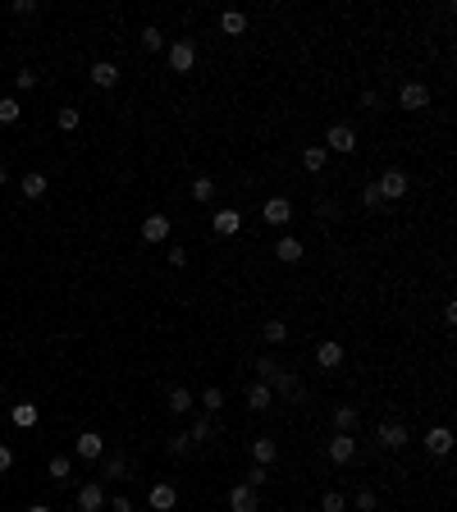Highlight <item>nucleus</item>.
Listing matches in <instances>:
<instances>
[{
	"instance_id": "nucleus-45",
	"label": "nucleus",
	"mask_w": 457,
	"mask_h": 512,
	"mask_svg": "<svg viewBox=\"0 0 457 512\" xmlns=\"http://www.w3.org/2000/svg\"><path fill=\"white\" fill-rule=\"evenodd\" d=\"M10 467H14V453H10L5 444H0V471H10Z\"/></svg>"
},
{
	"instance_id": "nucleus-25",
	"label": "nucleus",
	"mask_w": 457,
	"mask_h": 512,
	"mask_svg": "<svg viewBox=\"0 0 457 512\" xmlns=\"http://www.w3.org/2000/svg\"><path fill=\"white\" fill-rule=\"evenodd\" d=\"M334 425H338V435H352V425H357V407L343 403V407L334 412Z\"/></svg>"
},
{
	"instance_id": "nucleus-41",
	"label": "nucleus",
	"mask_w": 457,
	"mask_h": 512,
	"mask_svg": "<svg viewBox=\"0 0 457 512\" xmlns=\"http://www.w3.org/2000/svg\"><path fill=\"white\" fill-rule=\"evenodd\" d=\"M188 448H192V439H188V435H174V439H169V453H188Z\"/></svg>"
},
{
	"instance_id": "nucleus-1",
	"label": "nucleus",
	"mask_w": 457,
	"mask_h": 512,
	"mask_svg": "<svg viewBox=\"0 0 457 512\" xmlns=\"http://www.w3.org/2000/svg\"><path fill=\"white\" fill-rule=\"evenodd\" d=\"M325 151L352 156V151H357V133H352L348 124H334V129H329V138H325Z\"/></svg>"
},
{
	"instance_id": "nucleus-6",
	"label": "nucleus",
	"mask_w": 457,
	"mask_h": 512,
	"mask_svg": "<svg viewBox=\"0 0 457 512\" xmlns=\"http://www.w3.org/2000/svg\"><path fill=\"white\" fill-rule=\"evenodd\" d=\"M78 508H83V512H101V508H106V490H101V480H88V485L78 490Z\"/></svg>"
},
{
	"instance_id": "nucleus-12",
	"label": "nucleus",
	"mask_w": 457,
	"mask_h": 512,
	"mask_svg": "<svg viewBox=\"0 0 457 512\" xmlns=\"http://www.w3.org/2000/svg\"><path fill=\"white\" fill-rule=\"evenodd\" d=\"M142 238H147V242H165V238H169V215H147V220H142Z\"/></svg>"
},
{
	"instance_id": "nucleus-20",
	"label": "nucleus",
	"mask_w": 457,
	"mask_h": 512,
	"mask_svg": "<svg viewBox=\"0 0 457 512\" xmlns=\"http://www.w3.org/2000/svg\"><path fill=\"white\" fill-rule=\"evenodd\" d=\"M270 393H279V398H302V380H297V375H279V380L270 384Z\"/></svg>"
},
{
	"instance_id": "nucleus-3",
	"label": "nucleus",
	"mask_w": 457,
	"mask_h": 512,
	"mask_svg": "<svg viewBox=\"0 0 457 512\" xmlns=\"http://www.w3.org/2000/svg\"><path fill=\"white\" fill-rule=\"evenodd\" d=\"M147 503H151L156 512H169V508L178 503V490L169 485V480H156V485H151V494H147Z\"/></svg>"
},
{
	"instance_id": "nucleus-32",
	"label": "nucleus",
	"mask_w": 457,
	"mask_h": 512,
	"mask_svg": "<svg viewBox=\"0 0 457 512\" xmlns=\"http://www.w3.org/2000/svg\"><path fill=\"white\" fill-rule=\"evenodd\" d=\"M210 197H215V183H210V179H197V183H192V201H201V206H206Z\"/></svg>"
},
{
	"instance_id": "nucleus-14",
	"label": "nucleus",
	"mask_w": 457,
	"mask_h": 512,
	"mask_svg": "<svg viewBox=\"0 0 457 512\" xmlns=\"http://www.w3.org/2000/svg\"><path fill=\"white\" fill-rule=\"evenodd\" d=\"M316 361L325 366V371H338V366H343V343H320V348H316Z\"/></svg>"
},
{
	"instance_id": "nucleus-39",
	"label": "nucleus",
	"mask_w": 457,
	"mask_h": 512,
	"mask_svg": "<svg viewBox=\"0 0 457 512\" xmlns=\"http://www.w3.org/2000/svg\"><path fill=\"white\" fill-rule=\"evenodd\" d=\"M361 201H366V206L375 210V206L384 201V197H380V188H375V183H366V188H361Z\"/></svg>"
},
{
	"instance_id": "nucleus-43",
	"label": "nucleus",
	"mask_w": 457,
	"mask_h": 512,
	"mask_svg": "<svg viewBox=\"0 0 457 512\" xmlns=\"http://www.w3.org/2000/svg\"><path fill=\"white\" fill-rule=\"evenodd\" d=\"M357 508L370 512V508H375V494H370V490H357Z\"/></svg>"
},
{
	"instance_id": "nucleus-42",
	"label": "nucleus",
	"mask_w": 457,
	"mask_h": 512,
	"mask_svg": "<svg viewBox=\"0 0 457 512\" xmlns=\"http://www.w3.org/2000/svg\"><path fill=\"white\" fill-rule=\"evenodd\" d=\"M110 508H115V512H133V499H128V494H115V499H110Z\"/></svg>"
},
{
	"instance_id": "nucleus-29",
	"label": "nucleus",
	"mask_w": 457,
	"mask_h": 512,
	"mask_svg": "<svg viewBox=\"0 0 457 512\" xmlns=\"http://www.w3.org/2000/svg\"><path fill=\"white\" fill-rule=\"evenodd\" d=\"M106 476H115V480H128V458H124V453L106 458Z\"/></svg>"
},
{
	"instance_id": "nucleus-15",
	"label": "nucleus",
	"mask_w": 457,
	"mask_h": 512,
	"mask_svg": "<svg viewBox=\"0 0 457 512\" xmlns=\"http://www.w3.org/2000/svg\"><path fill=\"white\" fill-rule=\"evenodd\" d=\"M251 458H256V467H270L279 458V444L274 439H251Z\"/></svg>"
},
{
	"instance_id": "nucleus-33",
	"label": "nucleus",
	"mask_w": 457,
	"mask_h": 512,
	"mask_svg": "<svg viewBox=\"0 0 457 512\" xmlns=\"http://www.w3.org/2000/svg\"><path fill=\"white\" fill-rule=\"evenodd\" d=\"M192 407V393L188 389H169V412H188Z\"/></svg>"
},
{
	"instance_id": "nucleus-28",
	"label": "nucleus",
	"mask_w": 457,
	"mask_h": 512,
	"mask_svg": "<svg viewBox=\"0 0 457 512\" xmlns=\"http://www.w3.org/2000/svg\"><path fill=\"white\" fill-rule=\"evenodd\" d=\"M283 338H288V325H283V320H265V343H270V348H279Z\"/></svg>"
},
{
	"instance_id": "nucleus-38",
	"label": "nucleus",
	"mask_w": 457,
	"mask_h": 512,
	"mask_svg": "<svg viewBox=\"0 0 457 512\" xmlns=\"http://www.w3.org/2000/svg\"><path fill=\"white\" fill-rule=\"evenodd\" d=\"M14 88H19V92H33L37 88V74H33V69H19V74H14Z\"/></svg>"
},
{
	"instance_id": "nucleus-10",
	"label": "nucleus",
	"mask_w": 457,
	"mask_h": 512,
	"mask_svg": "<svg viewBox=\"0 0 457 512\" xmlns=\"http://www.w3.org/2000/svg\"><path fill=\"white\" fill-rule=\"evenodd\" d=\"M210 229L215 233H224V238H233V233L242 229V215L233 206H224V210H215V220H210Z\"/></svg>"
},
{
	"instance_id": "nucleus-27",
	"label": "nucleus",
	"mask_w": 457,
	"mask_h": 512,
	"mask_svg": "<svg viewBox=\"0 0 457 512\" xmlns=\"http://www.w3.org/2000/svg\"><path fill=\"white\" fill-rule=\"evenodd\" d=\"M256 375H261V384H274V380H279V361H274V357H261V361H256Z\"/></svg>"
},
{
	"instance_id": "nucleus-18",
	"label": "nucleus",
	"mask_w": 457,
	"mask_h": 512,
	"mask_svg": "<svg viewBox=\"0 0 457 512\" xmlns=\"http://www.w3.org/2000/svg\"><path fill=\"white\" fill-rule=\"evenodd\" d=\"M380 444H384V448H403V444H407V430H403L398 421H384V425H380Z\"/></svg>"
},
{
	"instance_id": "nucleus-9",
	"label": "nucleus",
	"mask_w": 457,
	"mask_h": 512,
	"mask_svg": "<svg viewBox=\"0 0 457 512\" xmlns=\"http://www.w3.org/2000/svg\"><path fill=\"white\" fill-rule=\"evenodd\" d=\"M352 458H357V439H352V435H334V439H329V462L343 467V462H352Z\"/></svg>"
},
{
	"instance_id": "nucleus-44",
	"label": "nucleus",
	"mask_w": 457,
	"mask_h": 512,
	"mask_svg": "<svg viewBox=\"0 0 457 512\" xmlns=\"http://www.w3.org/2000/svg\"><path fill=\"white\" fill-rule=\"evenodd\" d=\"M14 14H37V0H14Z\"/></svg>"
},
{
	"instance_id": "nucleus-36",
	"label": "nucleus",
	"mask_w": 457,
	"mask_h": 512,
	"mask_svg": "<svg viewBox=\"0 0 457 512\" xmlns=\"http://www.w3.org/2000/svg\"><path fill=\"white\" fill-rule=\"evenodd\" d=\"M201 407H206V412H219V407H224V389H206L201 393Z\"/></svg>"
},
{
	"instance_id": "nucleus-40",
	"label": "nucleus",
	"mask_w": 457,
	"mask_h": 512,
	"mask_svg": "<svg viewBox=\"0 0 457 512\" xmlns=\"http://www.w3.org/2000/svg\"><path fill=\"white\" fill-rule=\"evenodd\" d=\"M265 480H270V471H265V467H251L247 471V485H251V490H261Z\"/></svg>"
},
{
	"instance_id": "nucleus-46",
	"label": "nucleus",
	"mask_w": 457,
	"mask_h": 512,
	"mask_svg": "<svg viewBox=\"0 0 457 512\" xmlns=\"http://www.w3.org/2000/svg\"><path fill=\"white\" fill-rule=\"evenodd\" d=\"M28 512H51V508H46V503H37V508H28Z\"/></svg>"
},
{
	"instance_id": "nucleus-19",
	"label": "nucleus",
	"mask_w": 457,
	"mask_h": 512,
	"mask_svg": "<svg viewBox=\"0 0 457 512\" xmlns=\"http://www.w3.org/2000/svg\"><path fill=\"white\" fill-rule=\"evenodd\" d=\"M270 398H274L270 384H261V380H256V384L247 389V407H251V412H265V407H270Z\"/></svg>"
},
{
	"instance_id": "nucleus-21",
	"label": "nucleus",
	"mask_w": 457,
	"mask_h": 512,
	"mask_svg": "<svg viewBox=\"0 0 457 512\" xmlns=\"http://www.w3.org/2000/svg\"><path fill=\"white\" fill-rule=\"evenodd\" d=\"M219 28H224L228 37H238L242 28H247V14H242V10H224V14H219Z\"/></svg>"
},
{
	"instance_id": "nucleus-37",
	"label": "nucleus",
	"mask_w": 457,
	"mask_h": 512,
	"mask_svg": "<svg viewBox=\"0 0 457 512\" xmlns=\"http://www.w3.org/2000/svg\"><path fill=\"white\" fill-rule=\"evenodd\" d=\"M188 439H192V444H201V439H210V416H201V421H192V430H188Z\"/></svg>"
},
{
	"instance_id": "nucleus-48",
	"label": "nucleus",
	"mask_w": 457,
	"mask_h": 512,
	"mask_svg": "<svg viewBox=\"0 0 457 512\" xmlns=\"http://www.w3.org/2000/svg\"><path fill=\"white\" fill-rule=\"evenodd\" d=\"M0 393H5V380H0Z\"/></svg>"
},
{
	"instance_id": "nucleus-7",
	"label": "nucleus",
	"mask_w": 457,
	"mask_h": 512,
	"mask_svg": "<svg viewBox=\"0 0 457 512\" xmlns=\"http://www.w3.org/2000/svg\"><path fill=\"white\" fill-rule=\"evenodd\" d=\"M192 65H197L192 42H174V46H169V69H174V74H188Z\"/></svg>"
},
{
	"instance_id": "nucleus-31",
	"label": "nucleus",
	"mask_w": 457,
	"mask_h": 512,
	"mask_svg": "<svg viewBox=\"0 0 457 512\" xmlns=\"http://www.w3.org/2000/svg\"><path fill=\"white\" fill-rule=\"evenodd\" d=\"M78 119H83V115H78V110H55V124H60V129H65V133H74L78 129Z\"/></svg>"
},
{
	"instance_id": "nucleus-17",
	"label": "nucleus",
	"mask_w": 457,
	"mask_h": 512,
	"mask_svg": "<svg viewBox=\"0 0 457 512\" xmlns=\"http://www.w3.org/2000/svg\"><path fill=\"white\" fill-rule=\"evenodd\" d=\"M92 83H97V88H115V83H119V69L110 65V60H97V65H92Z\"/></svg>"
},
{
	"instance_id": "nucleus-35",
	"label": "nucleus",
	"mask_w": 457,
	"mask_h": 512,
	"mask_svg": "<svg viewBox=\"0 0 457 512\" xmlns=\"http://www.w3.org/2000/svg\"><path fill=\"white\" fill-rule=\"evenodd\" d=\"M142 46H147V51H160L165 33H160V28H142Z\"/></svg>"
},
{
	"instance_id": "nucleus-13",
	"label": "nucleus",
	"mask_w": 457,
	"mask_h": 512,
	"mask_svg": "<svg viewBox=\"0 0 457 512\" xmlns=\"http://www.w3.org/2000/svg\"><path fill=\"white\" fill-rule=\"evenodd\" d=\"M425 448H430V453H439V458H444L448 448H453V430H448V425H435V430H430V435H425Z\"/></svg>"
},
{
	"instance_id": "nucleus-30",
	"label": "nucleus",
	"mask_w": 457,
	"mask_h": 512,
	"mask_svg": "<svg viewBox=\"0 0 457 512\" xmlns=\"http://www.w3.org/2000/svg\"><path fill=\"white\" fill-rule=\"evenodd\" d=\"M19 115H23V110H19V101H14V97H0V124H14Z\"/></svg>"
},
{
	"instance_id": "nucleus-4",
	"label": "nucleus",
	"mask_w": 457,
	"mask_h": 512,
	"mask_svg": "<svg viewBox=\"0 0 457 512\" xmlns=\"http://www.w3.org/2000/svg\"><path fill=\"white\" fill-rule=\"evenodd\" d=\"M375 188H380V197L398 201V197L407 192V174H403V170H384V174H380V183H375Z\"/></svg>"
},
{
	"instance_id": "nucleus-16",
	"label": "nucleus",
	"mask_w": 457,
	"mask_h": 512,
	"mask_svg": "<svg viewBox=\"0 0 457 512\" xmlns=\"http://www.w3.org/2000/svg\"><path fill=\"white\" fill-rule=\"evenodd\" d=\"M10 421H14V425H23V430H33V425L42 421V412H37V403H14Z\"/></svg>"
},
{
	"instance_id": "nucleus-23",
	"label": "nucleus",
	"mask_w": 457,
	"mask_h": 512,
	"mask_svg": "<svg viewBox=\"0 0 457 512\" xmlns=\"http://www.w3.org/2000/svg\"><path fill=\"white\" fill-rule=\"evenodd\" d=\"M302 165L311 170V174H320V170L329 165V151H325V147H306V151H302Z\"/></svg>"
},
{
	"instance_id": "nucleus-26",
	"label": "nucleus",
	"mask_w": 457,
	"mask_h": 512,
	"mask_svg": "<svg viewBox=\"0 0 457 512\" xmlns=\"http://www.w3.org/2000/svg\"><path fill=\"white\" fill-rule=\"evenodd\" d=\"M46 476H51V480H60V485H65V480L74 476V462H69V458H51V462H46Z\"/></svg>"
},
{
	"instance_id": "nucleus-47",
	"label": "nucleus",
	"mask_w": 457,
	"mask_h": 512,
	"mask_svg": "<svg viewBox=\"0 0 457 512\" xmlns=\"http://www.w3.org/2000/svg\"><path fill=\"white\" fill-rule=\"evenodd\" d=\"M5 179H10V170H5V165H0V183H5Z\"/></svg>"
},
{
	"instance_id": "nucleus-5",
	"label": "nucleus",
	"mask_w": 457,
	"mask_h": 512,
	"mask_svg": "<svg viewBox=\"0 0 457 512\" xmlns=\"http://www.w3.org/2000/svg\"><path fill=\"white\" fill-rule=\"evenodd\" d=\"M101 453H106V439H101L97 430H83V435H78V458H83V462H101Z\"/></svg>"
},
{
	"instance_id": "nucleus-34",
	"label": "nucleus",
	"mask_w": 457,
	"mask_h": 512,
	"mask_svg": "<svg viewBox=\"0 0 457 512\" xmlns=\"http://www.w3.org/2000/svg\"><path fill=\"white\" fill-rule=\"evenodd\" d=\"M343 508H348V499H343L338 490H329L325 499H320V512H343Z\"/></svg>"
},
{
	"instance_id": "nucleus-2",
	"label": "nucleus",
	"mask_w": 457,
	"mask_h": 512,
	"mask_svg": "<svg viewBox=\"0 0 457 512\" xmlns=\"http://www.w3.org/2000/svg\"><path fill=\"white\" fill-rule=\"evenodd\" d=\"M398 106H403V110H425V106H430V88H425V83H403Z\"/></svg>"
},
{
	"instance_id": "nucleus-8",
	"label": "nucleus",
	"mask_w": 457,
	"mask_h": 512,
	"mask_svg": "<svg viewBox=\"0 0 457 512\" xmlns=\"http://www.w3.org/2000/svg\"><path fill=\"white\" fill-rule=\"evenodd\" d=\"M265 224H274V229H283V224H288V220H293V206H288V201H283V197H270V201H265Z\"/></svg>"
},
{
	"instance_id": "nucleus-49",
	"label": "nucleus",
	"mask_w": 457,
	"mask_h": 512,
	"mask_svg": "<svg viewBox=\"0 0 457 512\" xmlns=\"http://www.w3.org/2000/svg\"><path fill=\"white\" fill-rule=\"evenodd\" d=\"M0 430H5V421H0Z\"/></svg>"
},
{
	"instance_id": "nucleus-11",
	"label": "nucleus",
	"mask_w": 457,
	"mask_h": 512,
	"mask_svg": "<svg viewBox=\"0 0 457 512\" xmlns=\"http://www.w3.org/2000/svg\"><path fill=\"white\" fill-rule=\"evenodd\" d=\"M228 512H256V490L251 485H233L228 490Z\"/></svg>"
},
{
	"instance_id": "nucleus-24",
	"label": "nucleus",
	"mask_w": 457,
	"mask_h": 512,
	"mask_svg": "<svg viewBox=\"0 0 457 512\" xmlns=\"http://www.w3.org/2000/svg\"><path fill=\"white\" fill-rule=\"evenodd\" d=\"M46 183H51V179H46V174H37V170H33V174H23V179H19L23 197H42V192H46Z\"/></svg>"
},
{
	"instance_id": "nucleus-22",
	"label": "nucleus",
	"mask_w": 457,
	"mask_h": 512,
	"mask_svg": "<svg viewBox=\"0 0 457 512\" xmlns=\"http://www.w3.org/2000/svg\"><path fill=\"white\" fill-rule=\"evenodd\" d=\"M274 256H279L283 265L302 261V242H297V238H279V247H274Z\"/></svg>"
}]
</instances>
